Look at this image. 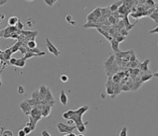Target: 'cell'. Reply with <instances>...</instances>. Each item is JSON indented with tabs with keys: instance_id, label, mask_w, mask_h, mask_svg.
<instances>
[{
	"instance_id": "cell-32",
	"label": "cell",
	"mask_w": 158,
	"mask_h": 136,
	"mask_svg": "<svg viewBox=\"0 0 158 136\" xmlns=\"http://www.w3.org/2000/svg\"><path fill=\"white\" fill-rule=\"evenodd\" d=\"M68 80H69V77H67V75H65V74H63V75L60 76V81H61L62 83L68 82Z\"/></svg>"
},
{
	"instance_id": "cell-5",
	"label": "cell",
	"mask_w": 158,
	"mask_h": 136,
	"mask_svg": "<svg viewBox=\"0 0 158 136\" xmlns=\"http://www.w3.org/2000/svg\"><path fill=\"white\" fill-rule=\"evenodd\" d=\"M46 47L48 48V50H49V52L51 53L52 54H54V56L58 57L60 54V52L59 50H58V48L54 46V45L51 43L50 40L49 39V38H46Z\"/></svg>"
},
{
	"instance_id": "cell-52",
	"label": "cell",
	"mask_w": 158,
	"mask_h": 136,
	"mask_svg": "<svg viewBox=\"0 0 158 136\" xmlns=\"http://www.w3.org/2000/svg\"><path fill=\"white\" fill-rule=\"evenodd\" d=\"M26 1H28V2H31V1H33V0H26Z\"/></svg>"
},
{
	"instance_id": "cell-1",
	"label": "cell",
	"mask_w": 158,
	"mask_h": 136,
	"mask_svg": "<svg viewBox=\"0 0 158 136\" xmlns=\"http://www.w3.org/2000/svg\"><path fill=\"white\" fill-rule=\"evenodd\" d=\"M89 106H83L82 107L78 108L76 111H72V110H69L66 112H64L62 114V118L64 119H72L75 122L76 126L81 125L83 123V115L85 112L89 111Z\"/></svg>"
},
{
	"instance_id": "cell-17",
	"label": "cell",
	"mask_w": 158,
	"mask_h": 136,
	"mask_svg": "<svg viewBox=\"0 0 158 136\" xmlns=\"http://www.w3.org/2000/svg\"><path fill=\"white\" fill-rule=\"evenodd\" d=\"M22 44H23V42L21 41V40H19L18 42H16V43H15V44H14V45H13V46L10 48L12 53H15L16 51H18L19 48H20V47L21 46Z\"/></svg>"
},
{
	"instance_id": "cell-11",
	"label": "cell",
	"mask_w": 158,
	"mask_h": 136,
	"mask_svg": "<svg viewBox=\"0 0 158 136\" xmlns=\"http://www.w3.org/2000/svg\"><path fill=\"white\" fill-rule=\"evenodd\" d=\"M96 29H97V31L99 32V33H101L103 36H104L109 42L112 39V37L109 34V32H108L107 31L105 30V29H103V28H101V27H97Z\"/></svg>"
},
{
	"instance_id": "cell-23",
	"label": "cell",
	"mask_w": 158,
	"mask_h": 136,
	"mask_svg": "<svg viewBox=\"0 0 158 136\" xmlns=\"http://www.w3.org/2000/svg\"><path fill=\"white\" fill-rule=\"evenodd\" d=\"M66 21L68 22L69 24H71V25H73V26H76L77 25V22L74 21L73 17L71 15H68L66 16Z\"/></svg>"
},
{
	"instance_id": "cell-18",
	"label": "cell",
	"mask_w": 158,
	"mask_h": 136,
	"mask_svg": "<svg viewBox=\"0 0 158 136\" xmlns=\"http://www.w3.org/2000/svg\"><path fill=\"white\" fill-rule=\"evenodd\" d=\"M12 54L13 53H12V51L10 50V48H9L4 51V53H3V56H4L5 60H10V58H11V54Z\"/></svg>"
},
{
	"instance_id": "cell-29",
	"label": "cell",
	"mask_w": 158,
	"mask_h": 136,
	"mask_svg": "<svg viewBox=\"0 0 158 136\" xmlns=\"http://www.w3.org/2000/svg\"><path fill=\"white\" fill-rule=\"evenodd\" d=\"M26 24H27V26H28L29 27H31L35 24V21H33V19H31V18H28L27 20V22H26Z\"/></svg>"
},
{
	"instance_id": "cell-33",
	"label": "cell",
	"mask_w": 158,
	"mask_h": 136,
	"mask_svg": "<svg viewBox=\"0 0 158 136\" xmlns=\"http://www.w3.org/2000/svg\"><path fill=\"white\" fill-rule=\"evenodd\" d=\"M27 101L30 105L33 106H35L37 104H38V103L36 101V100H35L34 99H33V98H31V99H29V100H27Z\"/></svg>"
},
{
	"instance_id": "cell-20",
	"label": "cell",
	"mask_w": 158,
	"mask_h": 136,
	"mask_svg": "<svg viewBox=\"0 0 158 136\" xmlns=\"http://www.w3.org/2000/svg\"><path fill=\"white\" fill-rule=\"evenodd\" d=\"M47 91H48V88L45 85H42L40 86L39 88V93H40V95L42 97V99L44 100L45 98V95H46L47 94Z\"/></svg>"
},
{
	"instance_id": "cell-37",
	"label": "cell",
	"mask_w": 158,
	"mask_h": 136,
	"mask_svg": "<svg viewBox=\"0 0 158 136\" xmlns=\"http://www.w3.org/2000/svg\"><path fill=\"white\" fill-rule=\"evenodd\" d=\"M23 129H24V131L26 132V134H29L31 131H33V130H31V128L29 127L28 125H26Z\"/></svg>"
},
{
	"instance_id": "cell-46",
	"label": "cell",
	"mask_w": 158,
	"mask_h": 136,
	"mask_svg": "<svg viewBox=\"0 0 158 136\" xmlns=\"http://www.w3.org/2000/svg\"><path fill=\"white\" fill-rule=\"evenodd\" d=\"M5 67H6V66H3L2 69L0 70V75H1V73L3 72V71L5 69ZM1 86H2V83H1V79H0V87H1Z\"/></svg>"
},
{
	"instance_id": "cell-45",
	"label": "cell",
	"mask_w": 158,
	"mask_h": 136,
	"mask_svg": "<svg viewBox=\"0 0 158 136\" xmlns=\"http://www.w3.org/2000/svg\"><path fill=\"white\" fill-rule=\"evenodd\" d=\"M7 2H8V0H0V6L4 5Z\"/></svg>"
},
{
	"instance_id": "cell-38",
	"label": "cell",
	"mask_w": 158,
	"mask_h": 136,
	"mask_svg": "<svg viewBox=\"0 0 158 136\" xmlns=\"http://www.w3.org/2000/svg\"><path fill=\"white\" fill-rule=\"evenodd\" d=\"M146 4H147V5H149L150 7H151V8H154L155 7V3H154L153 0H147Z\"/></svg>"
},
{
	"instance_id": "cell-10",
	"label": "cell",
	"mask_w": 158,
	"mask_h": 136,
	"mask_svg": "<svg viewBox=\"0 0 158 136\" xmlns=\"http://www.w3.org/2000/svg\"><path fill=\"white\" fill-rule=\"evenodd\" d=\"M60 103L63 106H66L67 105V102H68V97H67L65 90H61V91H60Z\"/></svg>"
},
{
	"instance_id": "cell-50",
	"label": "cell",
	"mask_w": 158,
	"mask_h": 136,
	"mask_svg": "<svg viewBox=\"0 0 158 136\" xmlns=\"http://www.w3.org/2000/svg\"><path fill=\"white\" fill-rule=\"evenodd\" d=\"M1 129H2V131H1V134H2V133H3V132H4V129H5V128H4V127H1Z\"/></svg>"
},
{
	"instance_id": "cell-26",
	"label": "cell",
	"mask_w": 158,
	"mask_h": 136,
	"mask_svg": "<svg viewBox=\"0 0 158 136\" xmlns=\"http://www.w3.org/2000/svg\"><path fill=\"white\" fill-rule=\"evenodd\" d=\"M150 17L151 19H153L156 23H158V13L154 11V9H153V13H151V15H150Z\"/></svg>"
},
{
	"instance_id": "cell-44",
	"label": "cell",
	"mask_w": 158,
	"mask_h": 136,
	"mask_svg": "<svg viewBox=\"0 0 158 136\" xmlns=\"http://www.w3.org/2000/svg\"><path fill=\"white\" fill-rule=\"evenodd\" d=\"M75 124V122L72 120V119H67V124L68 125H71V124Z\"/></svg>"
},
{
	"instance_id": "cell-30",
	"label": "cell",
	"mask_w": 158,
	"mask_h": 136,
	"mask_svg": "<svg viewBox=\"0 0 158 136\" xmlns=\"http://www.w3.org/2000/svg\"><path fill=\"white\" fill-rule=\"evenodd\" d=\"M119 33H120V35H122V36L127 37L128 35V31L126 30L125 27H124V28H122V29H121L120 31H119Z\"/></svg>"
},
{
	"instance_id": "cell-51",
	"label": "cell",
	"mask_w": 158,
	"mask_h": 136,
	"mask_svg": "<svg viewBox=\"0 0 158 136\" xmlns=\"http://www.w3.org/2000/svg\"><path fill=\"white\" fill-rule=\"evenodd\" d=\"M0 16H1V18H4V15H1Z\"/></svg>"
},
{
	"instance_id": "cell-7",
	"label": "cell",
	"mask_w": 158,
	"mask_h": 136,
	"mask_svg": "<svg viewBox=\"0 0 158 136\" xmlns=\"http://www.w3.org/2000/svg\"><path fill=\"white\" fill-rule=\"evenodd\" d=\"M51 109H52V106H50L49 105H44L43 104V108H42V116H44V118H48L50 115Z\"/></svg>"
},
{
	"instance_id": "cell-35",
	"label": "cell",
	"mask_w": 158,
	"mask_h": 136,
	"mask_svg": "<svg viewBox=\"0 0 158 136\" xmlns=\"http://www.w3.org/2000/svg\"><path fill=\"white\" fill-rule=\"evenodd\" d=\"M2 135H4V136H13L14 134H13V132L10 131V130H4V132H3Z\"/></svg>"
},
{
	"instance_id": "cell-24",
	"label": "cell",
	"mask_w": 158,
	"mask_h": 136,
	"mask_svg": "<svg viewBox=\"0 0 158 136\" xmlns=\"http://www.w3.org/2000/svg\"><path fill=\"white\" fill-rule=\"evenodd\" d=\"M27 46L29 48H37V43L36 41L34 39H31V40H29L27 43Z\"/></svg>"
},
{
	"instance_id": "cell-34",
	"label": "cell",
	"mask_w": 158,
	"mask_h": 136,
	"mask_svg": "<svg viewBox=\"0 0 158 136\" xmlns=\"http://www.w3.org/2000/svg\"><path fill=\"white\" fill-rule=\"evenodd\" d=\"M127 127H123L122 129V131L120 132V135L121 136H127L128 135V130H127Z\"/></svg>"
},
{
	"instance_id": "cell-48",
	"label": "cell",
	"mask_w": 158,
	"mask_h": 136,
	"mask_svg": "<svg viewBox=\"0 0 158 136\" xmlns=\"http://www.w3.org/2000/svg\"><path fill=\"white\" fill-rule=\"evenodd\" d=\"M67 135H69V136H77V134H74V133H72V132H71V133H69V134H67Z\"/></svg>"
},
{
	"instance_id": "cell-53",
	"label": "cell",
	"mask_w": 158,
	"mask_h": 136,
	"mask_svg": "<svg viewBox=\"0 0 158 136\" xmlns=\"http://www.w3.org/2000/svg\"><path fill=\"white\" fill-rule=\"evenodd\" d=\"M2 24V21H1V20H0V25H1Z\"/></svg>"
},
{
	"instance_id": "cell-13",
	"label": "cell",
	"mask_w": 158,
	"mask_h": 136,
	"mask_svg": "<svg viewBox=\"0 0 158 136\" xmlns=\"http://www.w3.org/2000/svg\"><path fill=\"white\" fill-rule=\"evenodd\" d=\"M122 3H123V1H122V0H120V1H118V2H117V3H114V4H112L109 7L110 10L111 11V13L117 11V10H118V8L120 7Z\"/></svg>"
},
{
	"instance_id": "cell-4",
	"label": "cell",
	"mask_w": 158,
	"mask_h": 136,
	"mask_svg": "<svg viewBox=\"0 0 158 136\" xmlns=\"http://www.w3.org/2000/svg\"><path fill=\"white\" fill-rule=\"evenodd\" d=\"M19 107L21 109L22 112H23L25 115L29 116V115H30L31 111V109H33V106L29 104L27 100H24V101H22V102L20 103V105H19Z\"/></svg>"
},
{
	"instance_id": "cell-47",
	"label": "cell",
	"mask_w": 158,
	"mask_h": 136,
	"mask_svg": "<svg viewBox=\"0 0 158 136\" xmlns=\"http://www.w3.org/2000/svg\"><path fill=\"white\" fill-rule=\"evenodd\" d=\"M154 11H156V13H158V4H156V5L154 7Z\"/></svg>"
},
{
	"instance_id": "cell-21",
	"label": "cell",
	"mask_w": 158,
	"mask_h": 136,
	"mask_svg": "<svg viewBox=\"0 0 158 136\" xmlns=\"http://www.w3.org/2000/svg\"><path fill=\"white\" fill-rule=\"evenodd\" d=\"M15 66L20 67V68H23L26 66V60L24 58H21V59H17L16 63L15 65Z\"/></svg>"
},
{
	"instance_id": "cell-49",
	"label": "cell",
	"mask_w": 158,
	"mask_h": 136,
	"mask_svg": "<svg viewBox=\"0 0 158 136\" xmlns=\"http://www.w3.org/2000/svg\"><path fill=\"white\" fill-rule=\"evenodd\" d=\"M153 77H158V72H156V73H154V74H153Z\"/></svg>"
},
{
	"instance_id": "cell-31",
	"label": "cell",
	"mask_w": 158,
	"mask_h": 136,
	"mask_svg": "<svg viewBox=\"0 0 158 136\" xmlns=\"http://www.w3.org/2000/svg\"><path fill=\"white\" fill-rule=\"evenodd\" d=\"M17 92H18L19 95H24V94L26 93L24 87L21 86V85L19 86V87H18V89H17Z\"/></svg>"
},
{
	"instance_id": "cell-28",
	"label": "cell",
	"mask_w": 158,
	"mask_h": 136,
	"mask_svg": "<svg viewBox=\"0 0 158 136\" xmlns=\"http://www.w3.org/2000/svg\"><path fill=\"white\" fill-rule=\"evenodd\" d=\"M116 39H117L119 43H122V42H123L125 39H126V37H124V36H122V35H120V33L119 34H117V36H115L114 37Z\"/></svg>"
},
{
	"instance_id": "cell-14",
	"label": "cell",
	"mask_w": 158,
	"mask_h": 136,
	"mask_svg": "<svg viewBox=\"0 0 158 136\" xmlns=\"http://www.w3.org/2000/svg\"><path fill=\"white\" fill-rule=\"evenodd\" d=\"M46 54H36V53H33V52H27L24 54V59L25 60H27V59H30L31 57H35V56H43L45 55Z\"/></svg>"
},
{
	"instance_id": "cell-39",
	"label": "cell",
	"mask_w": 158,
	"mask_h": 136,
	"mask_svg": "<svg viewBox=\"0 0 158 136\" xmlns=\"http://www.w3.org/2000/svg\"><path fill=\"white\" fill-rule=\"evenodd\" d=\"M121 89L122 90V91H129V90H131L130 87L128 86L127 84H126V85L122 86V87H121Z\"/></svg>"
},
{
	"instance_id": "cell-54",
	"label": "cell",
	"mask_w": 158,
	"mask_h": 136,
	"mask_svg": "<svg viewBox=\"0 0 158 136\" xmlns=\"http://www.w3.org/2000/svg\"><path fill=\"white\" fill-rule=\"evenodd\" d=\"M157 46H158V45H157Z\"/></svg>"
},
{
	"instance_id": "cell-16",
	"label": "cell",
	"mask_w": 158,
	"mask_h": 136,
	"mask_svg": "<svg viewBox=\"0 0 158 136\" xmlns=\"http://www.w3.org/2000/svg\"><path fill=\"white\" fill-rule=\"evenodd\" d=\"M153 77V74H151V72H149V74H147L144 72V74H143V75L141 76V82L142 83H146V82H148L149 80H150L151 78H152Z\"/></svg>"
},
{
	"instance_id": "cell-19",
	"label": "cell",
	"mask_w": 158,
	"mask_h": 136,
	"mask_svg": "<svg viewBox=\"0 0 158 136\" xmlns=\"http://www.w3.org/2000/svg\"><path fill=\"white\" fill-rule=\"evenodd\" d=\"M132 52H133V50H129V51H124V52H122V51H119V52H117V53H115L114 54H115V56H117V57H120V58H123V57H125V56H127V55H128L129 54H131Z\"/></svg>"
},
{
	"instance_id": "cell-22",
	"label": "cell",
	"mask_w": 158,
	"mask_h": 136,
	"mask_svg": "<svg viewBox=\"0 0 158 136\" xmlns=\"http://www.w3.org/2000/svg\"><path fill=\"white\" fill-rule=\"evenodd\" d=\"M88 123H89V122H85L81 125L77 126V130H78V132L81 133V134H83L84 132H86V125Z\"/></svg>"
},
{
	"instance_id": "cell-27",
	"label": "cell",
	"mask_w": 158,
	"mask_h": 136,
	"mask_svg": "<svg viewBox=\"0 0 158 136\" xmlns=\"http://www.w3.org/2000/svg\"><path fill=\"white\" fill-rule=\"evenodd\" d=\"M57 2V0H44V3L49 7H53L54 4Z\"/></svg>"
},
{
	"instance_id": "cell-43",
	"label": "cell",
	"mask_w": 158,
	"mask_h": 136,
	"mask_svg": "<svg viewBox=\"0 0 158 136\" xmlns=\"http://www.w3.org/2000/svg\"><path fill=\"white\" fill-rule=\"evenodd\" d=\"M42 135L43 136H50V134L47 130H43L42 131Z\"/></svg>"
},
{
	"instance_id": "cell-42",
	"label": "cell",
	"mask_w": 158,
	"mask_h": 136,
	"mask_svg": "<svg viewBox=\"0 0 158 136\" xmlns=\"http://www.w3.org/2000/svg\"><path fill=\"white\" fill-rule=\"evenodd\" d=\"M18 135L19 136H26V135H27V134H26V132L24 131V129H21V130H20L18 132Z\"/></svg>"
},
{
	"instance_id": "cell-36",
	"label": "cell",
	"mask_w": 158,
	"mask_h": 136,
	"mask_svg": "<svg viewBox=\"0 0 158 136\" xmlns=\"http://www.w3.org/2000/svg\"><path fill=\"white\" fill-rule=\"evenodd\" d=\"M16 27H17V29H18L19 31H22V30H23V28H24V25L21 23L20 20H19L18 23L16 24Z\"/></svg>"
},
{
	"instance_id": "cell-40",
	"label": "cell",
	"mask_w": 158,
	"mask_h": 136,
	"mask_svg": "<svg viewBox=\"0 0 158 136\" xmlns=\"http://www.w3.org/2000/svg\"><path fill=\"white\" fill-rule=\"evenodd\" d=\"M16 60L17 59H15V58H10V60H9V64L12 65V66H15V63H16Z\"/></svg>"
},
{
	"instance_id": "cell-3",
	"label": "cell",
	"mask_w": 158,
	"mask_h": 136,
	"mask_svg": "<svg viewBox=\"0 0 158 136\" xmlns=\"http://www.w3.org/2000/svg\"><path fill=\"white\" fill-rule=\"evenodd\" d=\"M56 127L58 128V130L60 133H66V134H69V133L72 132L74 129L77 128V126L74 125H68V124H64L62 122H59V123L56 124Z\"/></svg>"
},
{
	"instance_id": "cell-2",
	"label": "cell",
	"mask_w": 158,
	"mask_h": 136,
	"mask_svg": "<svg viewBox=\"0 0 158 136\" xmlns=\"http://www.w3.org/2000/svg\"><path fill=\"white\" fill-rule=\"evenodd\" d=\"M104 67L108 77H111L115 74H117L119 71L118 65L116 63L115 54H111L108 59H106L104 62Z\"/></svg>"
},
{
	"instance_id": "cell-25",
	"label": "cell",
	"mask_w": 158,
	"mask_h": 136,
	"mask_svg": "<svg viewBox=\"0 0 158 136\" xmlns=\"http://www.w3.org/2000/svg\"><path fill=\"white\" fill-rule=\"evenodd\" d=\"M108 20H109V22H110V24H111V25L115 26V25H117L118 23V20L116 17H114L112 15L108 18Z\"/></svg>"
},
{
	"instance_id": "cell-9",
	"label": "cell",
	"mask_w": 158,
	"mask_h": 136,
	"mask_svg": "<svg viewBox=\"0 0 158 136\" xmlns=\"http://www.w3.org/2000/svg\"><path fill=\"white\" fill-rule=\"evenodd\" d=\"M149 63H150V59H147V60H144V62L140 63L138 66H140V72H149V70H148V65H149Z\"/></svg>"
},
{
	"instance_id": "cell-15",
	"label": "cell",
	"mask_w": 158,
	"mask_h": 136,
	"mask_svg": "<svg viewBox=\"0 0 158 136\" xmlns=\"http://www.w3.org/2000/svg\"><path fill=\"white\" fill-rule=\"evenodd\" d=\"M19 19L16 17V16H11V17L9 18L8 20V24L10 27H15V25L18 23Z\"/></svg>"
},
{
	"instance_id": "cell-6",
	"label": "cell",
	"mask_w": 158,
	"mask_h": 136,
	"mask_svg": "<svg viewBox=\"0 0 158 136\" xmlns=\"http://www.w3.org/2000/svg\"><path fill=\"white\" fill-rule=\"evenodd\" d=\"M128 13H127V14H125L124 15V17H123V22H124V26H125V29L127 31H129V30H131L132 28H133L134 26H135V24L137 23V21H135L134 24H130L129 23V21H128Z\"/></svg>"
},
{
	"instance_id": "cell-41",
	"label": "cell",
	"mask_w": 158,
	"mask_h": 136,
	"mask_svg": "<svg viewBox=\"0 0 158 136\" xmlns=\"http://www.w3.org/2000/svg\"><path fill=\"white\" fill-rule=\"evenodd\" d=\"M150 34H152V33H158V26L156 27H155L154 29H152V30H150L149 32Z\"/></svg>"
},
{
	"instance_id": "cell-8",
	"label": "cell",
	"mask_w": 158,
	"mask_h": 136,
	"mask_svg": "<svg viewBox=\"0 0 158 136\" xmlns=\"http://www.w3.org/2000/svg\"><path fill=\"white\" fill-rule=\"evenodd\" d=\"M110 43H111V48L113 50L114 53H117V52H119V51H120V48H119V44L120 43H119L115 38H112V39L110 41Z\"/></svg>"
},
{
	"instance_id": "cell-12",
	"label": "cell",
	"mask_w": 158,
	"mask_h": 136,
	"mask_svg": "<svg viewBox=\"0 0 158 136\" xmlns=\"http://www.w3.org/2000/svg\"><path fill=\"white\" fill-rule=\"evenodd\" d=\"M31 98L34 99L39 104V103H42L43 101V99H42V97L40 95V93H39V90H35V91L31 94Z\"/></svg>"
}]
</instances>
